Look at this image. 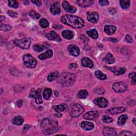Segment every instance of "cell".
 I'll return each instance as SVG.
<instances>
[{"mask_svg":"<svg viewBox=\"0 0 136 136\" xmlns=\"http://www.w3.org/2000/svg\"><path fill=\"white\" fill-rule=\"evenodd\" d=\"M42 133L46 135H49L55 133L58 129V124L57 121L52 118L44 119L41 124Z\"/></svg>","mask_w":136,"mask_h":136,"instance_id":"obj_1","label":"cell"},{"mask_svg":"<svg viewBox=\"0 0 136 136\" xmlns=\"http://www.w3.org/2000/svg\"><path fill=\"white\" fill-rule=\"evenodd\" d=\"M61 21L63 23L75 28H83L85 25L84 21L82 19L73 15H64L61 18Z\"/></svg>","mask_w":136,"mask_h":136,"instance_id":"obj_2","label":"cell"},{"mask_svg":"<svg viewBox=\"0 0 136 136\" xmlns=\"http://www.w3.org/2000/svg\"><path fill=\"white\" fill-rule=\"evenodd\" d=\"M75 81V75L67 72H63L58 77V82L64 86L72 85Z\"/></svg>","mask_w":136,"mask_h":136,"instance_id":"obj_3","label":"cell"},{"mask_svg":"<svg viewBox=\"0 0 136 136\" xmlns=\"http://www.w3.org/2000/svg\"><path fill=\"white\" fill-rule=\"evenodd\" d=\"M84 108L83 106L79 104L73 105L69 111L70 115L72 118H77L79 117L84 112Z\"/></svg>","mask_w":136,"mask_h":136,"instance_id":"obj_4","label":"cell"},{"mask_svg":"<svg viewBox=\"0 0 136 136\" xmlns=\"http://www.w3.org/2000/svg\"><path fill=\"white\" fill-rule=\"evenodd\" d=\"M24 65L29 68H34L37 64V61L31 54H26L23 57Z\"/></svg>","mask_w":136,"mask_h":136,"instance_id":"obj_5","label":"cell"},{"mask_svg":"<svg viewBox=\"0 0 136 136\" xmlns=\"http://www.w3.org/2000/svg\"><path fill=\"white\" fill-rule=\"evenodd\" d=\"M14 44L23 49L28 48L31 44V39L29 38H24L21 39H16L14 41Z\"/></svg>","mask_w":136,"mask_h":136,"instance_id":"obj_6","label":"cell"},{"mask_svg":"<svg viewBox=\"0 0 136 136\" xmlns=\"http://www.w3.org/2000/svg\"><path fill=\"white\" fill-rule=\"evenodd\" d=\"M41 92H42L41 89H38L36 91H35V90H34V89H33L30 92L29 97L35 98V102L37 104H40L43 103Z\"/></svg>","mask_w":136,"mask_h":136,"instance_id":"obj_7","label":"cell"},{"mask_svg":"<svg viewBox=\"0 0 136 136\" xmlns=\"http://www.w3.org/2000/svg\"><path fill=\"white\" fill-rule=\"evenodd\" d=\"M127 88L128 86L127 84L123 82L115 83L113 85V89L114 91L118 93L124 92L127 90Z\"/></svg>","mask_w":136,"mask_h":136,"instance_id":"obj_8","label":"cell"},{"mask_svg":"<svg viewBox=\"0 0 136 136\" xmlns=\"http://www.w3.org/2000/svg\"><path fill=\"white\" fill-rule=\"evenodd\" d=\"M99 113L97 111H90L84 115V118L88 120H95L99 117Z\"/></svg>","mask_w":136,"mask_h":136,"instance_id":"obj_9","label":"cell"},{"mask_svg":"<svg viewBox=\"0 0 136 136\" xmlns=\"http://www.w3.org/2000/svg\"><path fill=\"white\" fill-rule=\"evenodd\" d=\"M87 20L93 23H97L99 20L98 13L96 12H87Z\"/></svg>","mask_w":136,"mask_h":136,"instance_id":"obj_10","label":"cell"},{"mask_svg":"<svg viewBox=\"0 0 136 136\" xmlns=\"http://www.w3.org/2000/svg\"><path fill=\"white\" fill-rule=\"evenodd\" d=\"M46 37L49 41H56L58 42H60L61 41V39L60 36L54 31H52L48 33L46 35Z\"/></svg>","mask_w":136,"mask_h":136,"instance_id":"obj_11","label":"cell"},{"mask_svg":"<svg viewBox=\"0 0 136 136\" xmlns=\"http://www.w3.org/2000/svg\"><path fill=\"white\" fill-rule=\"evenodd\" d=\"M68 51L71 55L74 57H78L80 54V49L78 46L74 45H70L68 46Z\"/></svg>","mask_w":136,"mask_h":136,"instance_id":"obj_12","label":"cell"},{"mask_svg":"<svg viewBox=\"0 0 136 136\" xmlns=\"http://www.w3.org/2000/svg\"><path fill=\"white\" fill-rule=\"evenodd\" d=\"M50 12L53 14H59L61 12L60 6L59 2L54 3L51 7Z\"/></svg>","mask_w":136,"mask_h":136,"instance_id":"obj_13","label":"cell"},{"mask_svg":"<svg viewBox=\"0 0 136 136\" xmlns=\"http://www.w3.org/2000/svg\"><path fill=\"white\" fill-rule=\"evenodd\" d=\"M94 103L95 104L98 105L100 107H105L108 105V101L104 98L103 97H99L96 98L94 100Z\"/></svg>","mask_w":136,"mask_h":136,"instance_id":"obj_14","label":"cell"},{"mask_svg":"<svg viewBox=\"0 0 136 136\" xmlns=\"http://www.w3.org/2000/svg\"><path fill=\"white\" fill-rule=\"evenodd\" d=\"M62 7L64 8V9L68 12L69 13H75L77 11V9L71 6L69 4V3L67 1H64L62 3Z\"/></svg>","mask_w":136,"mask_h":136,"instance_id":"obj_15","label":"cell"},{"mask_svg":"<svg viewBox=\"0 0 136 136\" xmlns=\"http://www.w3.org/2000/svg\"><path fill=\"white\" fill-rule=\"evenodd\" d=\"M125 111V108L123 107H118L114 108H111L108 110V112L112 115H114L117 114H120L124 112Z\"/></svg>","mask_w":136,"mask_h":136,"instance_id":"obj_16","label":"cell"},{"mask_svg":"<svg viewBox=\"0 0 136 136\" xmlns=\"http://www.w3.org/2000/svg\"><path fill=\"white\" fill-rule=\"evenodd\" d=\"M94 3L93 0H78L77 3L81 7H88Z\"/></svg>","mask_w":136,"mask_h":136,"instance_id":"obj_17","label":"cell"},{"mask_svg":"<svg viewBox=\"0 0 136 136\" xmlns=\"http://www.w3.org/2000/svg\"><path fill=\"white\" fill-rule=\"evenodd\" d=\"M117 28L112 25H106L104 27V32L108 35H113L116 31Z\"/></svg>","mask_w":136,"mask_h":136,"instance_id":"obj_18","label":"cell"},{"mask_svg":"<svg viewBox=\"0 0 136 136\" xmlns=\"http://www.w3.org/2000/svg\"><path fill=\"white\" fill-rule=\"evenodd\" d=\"M103 134L106 136H115L117 135L115 129L110 127H105L103 129Z\"/></svg>","mask_w":136,"mask_h":136,"instance_id":"obj_19","label":"cell"},{"mask_svg":"<svg viewBox=\"0 0 136 136\" xmlns=\"http://www.w3.org/2000/svg\"><path fill=\"white\" fill-rule=\"evenodd\" d=\"M81 127L84 130L89 131L94 128V125L93 123L88 121H83L81 123Z\"/></svg>","mask_w":136,"mask_h":136,"instance_id":"obj_20","label":"cell"},{"mask_svg":"<svg viewBox=\"0 0 136 136\" xmlns=\"http://www.w3.org/2000/svg\"><path fill=\"white\" fill-rule=\"evenodd\" d=\"M53 56V51L51 49H48L44 53L41 54L38 57L39 59L43 60L45 59H47L52 58Z\"/></svg>","mask_w":136,"mask_h":136,"instance_id":"obj_21","label":"cell"},{"mask_svg":"<svg viewBox=\"0 0 136 136\" xmlns=\"http://www.w3.org/2000/svg\"><path fill=\"white\" fill-rule=\"evenodd\" d=\"M81 64L84 67H88L92 68L94 66L93 61L88 58H83L81 60Z\"/></svg>","mask_w":136,"mask_h":136,"instance_id":"obj_22","label":"cell"},{"mask_svg":"<svg viewBox=\"0 0 136 136\" xmlns=\"http://www.w3.org/2000/svg\"><path fill=\"white\" fill-rule=\"evenodd\" d=\"M54 109L58 113H60L66 111L68 109V106L66 104H62L59 105L54 106L53 107Z\"/></svg>","mask_w":136,"mask_h":136,"instance_id":"obj_23","label":"cell"},{"mask_svg":"<svg viewBox=\"0 0 136 136\" xmlns=\"http://www.w3.org/2000/svg\"><path fill=\"white\" fill-rule=\"evenodd\" d=\"M103 61L106 64H111L115 62V59L112 54L108 53L105 58H104Z\"/></svg>","mask_w":136,"mask_h":136,"instance_id":"obj_24","label":"cell"},{"mask_svg":"<svg viewBox=\"0 0 136 136\" xmlns=\"http://www.w3.org/2000/svg\"><path fill=\"white\" fill-rule=\"evenodd\" d=\"M106 68L108 69H109L110 70H111L115 75H121V74H123L125 73V70L124 68H119V69H116L115 68H109V67H106Z\"/></svg>","mask_w":136,"mask_h":136,"instance_id":"obj_25","label":"cell"},{"mask_svg":"<svg viewBox=\"0 0 136 136\" xmlns=\"http://www.w3.org/2000/svg\"><path fill=\"white\" fill-rule=\"evenodd\" d=\"M23 122L24 119L21 116H17L14 117L12 121V123L16 125H21L22 124Z\"/></svg>","mask_w":136,"mask_h":136,"instance_id":"obj_26","label":"cell"},{"mask_svg":"<svg viewBox=\"0 0 136 136\" xmlns=\"http://www.w3.org/2000/svg\"><path fill=\"white\" fill-rule=\"evenodd\" d=\"M47 45H48L47 44H45V43L43 45L36 44L34 46V49L37 52H41L42 51L46 49V48L48 47H47Z\"/></svg>","mask_w":136,"mask_h":136,"instance_id":"obj_27","label":"cell"},{"mask_svg":"<svg viewBox=\"0 0 136 136\" xmlns=\"http://www.w3.org/2000/svg\"><path fill=\"white\" fill-rule=\"evenodd\" d=\"M62 36L67 39H71L74 36L73 33L71 31H64L62 32Z\"/></svg>","mask_w":136,"mask_h":136,"instance_id":"obj_28","label":"cell"},{"mask_svg":"<svg viewBox=\"0 0 136 136\" xmlns=\"http://www.w3.org/2000/svg\"><path fill=\"white\" fill-rule=\"evenodd\" d=\"M87 34L93 39H97L98 37V33L96 29H92L87 32Z\"/></svg>","mask_w":136,"mask_h":136,"instance_id":"obj_29","label":"cell"},{"mask_svg":"<svg viewBox=\"0 0 136 136\" xmlns=\"http://www.w3.org/2000/svg\"><path fill=\"white\" fill-rule=\"evenodd\" d=\"M95 74L96 77L100 80H105L107 78L106 75L104 73H103L101 71H100L99 70H96L95 71Z\"/></svg>","mask_w":136,"mask_h":136,"instance_id":"obj_30","label":"cell"},{"mask_svg":"<svg viewBox=\"0 0 136 136\" xmlns=\"http://www.w3.org/2000/svg\"><path fill=\"white\" fill-rule=\"evenodd\" d=\"M58 76H59V73L57 71L53 72L48 75V76L47 77V80L49 81H53L54 80H56V79H57Z\"/></svg>","mask_w":136,"mask_h":136,"instance_id":"obj_31","label":"cell"},{"mask_svg":"<svg viewBox=\"0 0 136 136\" xmlns=\"http://www.w3.org/2000/svg\"><path fill=\"white\" fill-rule=\"evenodd\" d=\"M128 119V116L126 114L122 115L118 119V124L120 125H123L125 123V122Z\"/></svg>","mask_w":136,"mask_h":136,"instance_id":"obj_32","label":"cell"},{"mask_svg":"<svg viewBox=\"0 0 136 136\" xmlns=\"http://www.w3.org/2000/svg\"><path fill=\"white\" fill-rule=\"evenodd\" d=\"M88 93L86 90H81L78 93V97L81 99H85L88 96Z\"/></svg>","mask_w":136,"mask_h":136,"instance_id":"obj_33","label":"cell"},{"mask_svg":"<svg viewBox=\"0 0 136 136\" xmlns=\"http://www.w3.org/2000/svg\"><path fill=\"white\" fill-rule=\"evenodd\" d=\"M120 6L123 9H127L130 4V2L129 0H121L120 1Z\"/></svg>","mask_w":136,"mask_h":136,"instance_id":"obj_34","label":"cell"},{"mask_svg":"<svg viewBox=\"0 0 136 136\" xmlns=\"http://www.w3.org/2000/svg\"><path fill=\"white\" fill-rule=\"evenodd\" d=\"M52 95V90L49 88H46L43 92V97L45 99H48L50 98Z\"/></svg>","mask_w":136,"mask_h":136,"instance_id":"obj_35","label":"cell"},{"mask_svg":"<svg viewBox=\"0 0 136 136\" xmlns=\"http://www.w3.org/2000/svg\"><path fill=\"white\" fill-rule=\"evenodd\" d=\"M39 24L43 28H46L49 26V22L46 19H42L39 21Z\"/></svg>","mask_w":136,"mask_h":136,"instance_id":"obj_36","label":"cell"},{"mask_svg":"<svg viewBox=\"0 0 136 136\" xmlns=\"http://www.w3.org/2000/svg\"><path fill=\"white\" fill-rule=\"evenodd\" d=\"M0 29L2 31L8 32L10 31L11 29V27L8 24H1V27H0Z\"/></svg>","mask_w":136,"mask_h":136,"instance_id":"obj_37","label":"cell"},{"mask_svg":"<svg viewBox=\"0 0 136 136\" xmlns=\"http://www.w3.org/2000/svg\"><path fill=\"white\" fill-rule=\"evenodd\" d=\"M29 16L35 19H38L40 18V14H38L35 11L32 10L29 13Z\"/></svg>","mask_w":136,"mask_h":136,"instance_id":"obj_38","label":"cell"},{"mask_svg":"<svg viewBox=\"0 0 136 136\" xmlns=\"http://www.w3.org/2000/svg\"><path fill=\"white\" fill-rule=\"evenodd\" d=\"M8 4L9 6L13 8H17L18 7V2L16 1H12V0H10V1H9L8 2Z\"/></svg>","mask_w":136,"mask_h":136,"instance_id":"obj_39","label":"cell"},{"mask_svg":"<svg viewBox=\"0 0 136 136\" xmlns=\"http://www.w3.org/2000/svg\"><path fill=\"white\" fill-rule=\"evenodd\" d=\"M103 121L105 123H111L113 121L112 118L111 117L107 116V115H104L103 117Z\"/></svg>","mask_w":136,"mask_h":136,"instance_id":"obj_40","label":"cell"},{"mask_svg":"<svg viewBox=\"0 0 136 136\" xmlns=\"http://www.w3.org/2000/svg\"><path fill=\"white\" fill-rule=\"evenodd\" d=\"M8 14L10 16L11 18H17L18 16V14L14 11H11V10H9L7 12Z\"/></svg>","mask_w":136,"mask_h":136,"instance_id":"obj_41","label":"cell"},{"mask_svg":"<svg viewBox=\"0 0 136 136\" xmlns=\"http://www.w3.org/2000/svg\"><path fill=\"white\" fill-rule=\"evenodd\" d=\"M119 135H134V134L133 133L128 131H122L119 134Z\"/></svg>","mask_w":136,"mask_h":136,"instance_id":"obj_42","label":"cell"},{"mask_svg":"<svg viewBox=\"0 0 136 136\" xmlns=\"http://www.w3.org/2000/svg\"><path fill=\"white\" fill-rule=\"evenodd\" d=\"M99 4L102 6H107L109 4V2L108 1H106V0H101V1H99Z\"/></svg>","mask_w":136,"mask_h":136,"instance_id":"obj_43","label":"cell"},{"mask_svg":"<svg viewBox=\"0 0 136 136\" xmlns=\"http://www.w3.org/2000/svg\"><path fill=\"white\" fill-rule=\"evenodd\" d=\"M125 39L126 42H128V43H131L133 42V39H132V37H131L130 35H127L126 36Z\"/></svg>","mask_w":136,"mask_h":136,"instance_id":"obj_44","label":"cell"},{"mask_svg":"<svg viewBox=\"0 0 136 136\" xmlns=\"http://www.w3.org/2000/svg\"><path fill=\"white\" fill-rule=\"evenodd\" d=\"M32 2L38 7H39L42 5V1H40V0H35V1H32Z\"/></svg>","mask_w":136,"mask_h":136,"instance_id":"obj_45","label":"cell"},{"mask_svg":"<svg viewBox=\"0 0 136 136\" xmlns=\"http://www.w3.org/2000/svg\"><path fill=\"white\" fill-rule=\"evenodd\" d=\"M22 104H23V101L22 100H19L18 102H17V105L19 107H20L22 106Z\"/></svg>","mask_w":136,"mask_h":136,"instance_id":"obj_46","label":"cell"},{"mask_svg":"<svg viewBox=\"0 0 136 136\" xmlns=\"http://www.w3.org/2000/svg\"><path fill=\"white\" fill-rule=\"evenodd\" d=\"M109 11L111 14H114L116 13V10L114 8H110L109 9Z\"/></svg>","mask_w":136,"mask_h":136,"instance_id":"obj_47","label":"cell"},{"mask_svg":"<svg viewBox=\"0 0 136 136\" xmlns=\"http://www.w3.org/2000/svg\"><path fill=\"white\" fill-rule=\"evenodd\" d=\"M135 75H136V74H135V72L131 73H130V74H129V77L130 78L132 79V78H133V77H135Z\"/></svg>","mask_w":136,"mask_h":136,"instance_id":"obj_48","label":"cell"},{"mask_svg":"<svg viewBox=\"0 0 136 136\" xmlns=\"http://www.w3.org/2000/svg\"><path fill=\"white\" fill-rule=\"evenodd\" d=\"M132 81H131V84L133 85H135V82H136V80H135V77L132 78Z\"/></svg>","mask_w":136,"mask_h":136,"instance_id":"obj_49","label":"cell"},{"mask_svg":"<svg viewBox=\"0 0 136 136\" xmlns=\"http://www.w3.org/2000/svg\"><path fill=\"white\" fill-rule=\"evenodd\" d=\"M77 67V65L75 63H72L70 65V68H76Z\"/></svg>","mask_w":136,"mask_h":136,"instance_id":"obj_50","label":"cell"},{"mask_svg":"<svg viewBox=\"0 0 136 136\" xmlns=\"http://www.w3.org/2000/svg\"><path fill=\"white\" fill-rule=\"evenodd\" d=\"M109 40H110V41H112V42H114V43H116V42H118V40H117V39H115V38H110V39H109Z\"/></svg>","mask_w":136,"mask_h":136,"instance_id":"obj_51","label":"cell"},{"mask_svg":"<svg viewBox=\"0 0 136 136\" xmlns=\"http://www.w3.org/2000/svg\"><path fill=\"white\" fill-rule=\"evenodd\" d=\"M23 3H24V5H26V6H27L28 5V4H29V1H23Z\"/></svg>","mask_w":136,"mask_h":136,"instance_id":"obj_52","label":"cell"},{"mask_svg":"<svg viewBox=\"0 0 136 136\" xmlns=\"http://www.w3.org/2000/svg\"><path fill=\"white\" fill-rule=\"evenodd\" d=\"M0 18H1V22H2V20H3V19H4V17H3V16H1V17H0Z\"/></svg>","mask_w":136,"mask_h":136,"instance_id":"obj_53","label":"cell"},{"mask_svg":"<svg viewBox=\"0 0 136 136\" xmlns=\"http://www.w3.org/2000/svg\"><path fill=\"white\" fill-rule=\"evenodd\" d=\"M132 122H133V123L134 124H136V123H135V118H133V119Z\"/></svg>","mask_w":136,"mask_h":136,"instance_id":"obj_54","label":"cell"}]
</instances>
